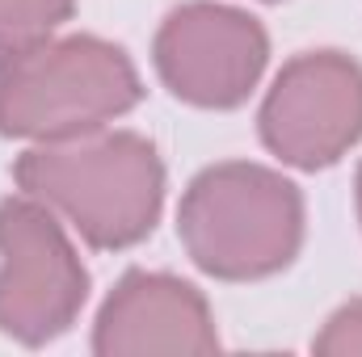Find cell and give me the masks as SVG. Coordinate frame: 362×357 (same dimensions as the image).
Instances as JSON below:
<instances>
[{
	"label": "cell",
	"mask_w": 362,
	"mask_h": 357,
	"mask_svg": "<svg viewBox=\"0 0 362 357\" xmlns=\"http://www.w3.org/2000/svg\"><path fill=\"white\" fill-rule=\"evenodd\" d=\"M13 181L97 253L144 244L165 210V160L156 143L118 126L25 147L13 160Z\"/></svg>",
	"instance_id": "obj_1"
},
{
	"label": "cell",
	"mask_w": 362,
	"mask_h": 357,
	"mask_svg": "<svg viewBox=\"0 0 362 357\" xmlns=\"http://www.w3.org/2000/svg\"><path fill=\"white\" fill-rule=\"evenodd\" d=\"M303 193L278 169L223 160L185 185L177 240L185 257L215 282H262L303 248Z\"/></svg>",
	"instance_id": "obj_2"
},
{
	"label": "cell",
	"mask_w": 362,
	"mask_h": 357,
	"mask_svg": "<svg viewBox=\"0 0 362 357\" xmlns=\"http://www.w3.org/2000/svg\"><path fill=\"white\" fill-rule=\"evenodd\" d=\"M144 101L135 59L97 34H55L0 59V135L59 143L114 126Z\"/></svg>",
	"instance_id": "obj_3"
},
{
	"label": "cell",
	"mask_w": 362,
	"mask_h": 357,
	"mask_svg": "<svg viewBox=\"0 0 362 357\" xmlns=\"http://www.w3.org/2000/svg\"><path fill=\"white\" fill-rule=\"evenodd\" d=\"M89 303V269L59 214L13 193L0 202V337L42 349L72 332Z\"/></svg>",
	"instance_id": "obj_4"
},
{
	"label": "cell",
	"mask_w": 362,
	"mask_h": 357,
	"mask_svg": "<svg viewBox=\"0 0 362 357\" xmlns=\"http://www.w3.org/2000/svg\"><path fill=\"white\" fill-rule=\"evenodd\" d=\"M257 135L299 173L333 169L362 143V63L333 47L291 55L262 97Z\"/></svg>",
	"instance_id": "obj_5"
},
{
	"label": "cell",
	"mask_w": 362,
	"mask_h": 357,
	"mask_svg": "<svg viewBox=\"0 0 362 357\" xmlns=\"http://www.w3.org/2000/svg\"><path fill=\"white\" fill-rule=\"evenodd\" d=\"M270 63L266 25L219 0H185L177 4L156 38L152 68L160 85L194 109H236L262 85Z\"/></svg>",
	"instance_id": "obj_6"
},
{
	"label": "cell",
	"mask_w": 362,
	"mask_h": 357,
	"mask_svg": "<svg viewBox=\"0 0 362 357\" xmlns=\"http://www.w3.org/2000/svg\"><path fill=\"white\" fill-rule=\"evenodd\" d=\"M219 328L206 294L177 273L127 269L93 320L97 357L215 353Z\"/></svg>",
	"instance_id": "obj_7"
},
{
	"label": "cell",
	"mask_w": 362,
	"mask_h": 357,
	"mask_svg": "<svg viewBox=\"0 0 362 357\" xmlns=\"http://www.w3.org/2000/svg\"><path fill=\"white\" fill-rule=\"evenodd\" d=\"M76 13V0H0V59L55 38Z\"/></svg>",
	"instance_id": "obj_8"
},
{
	"label": "cell",
	"mask_w": 362,
	"mask_h": 357,
	"mask_svg": "<svg viewBox=\"0 0 362 357\" xmlns=\"http://www.w3.org/2000/svg\"><path fill=\"white\" fill-rule=\"evenodd\" d=\"M312 349L325 353V357H358L362 353V298L341 303V307L325 320V328L316 332Z\"/></svg>",
	"instance_id": "obj_9"
},
{
	"label": "cell",
	"mask_w": 362,
	"mask_h": 357,
	"mask_svg": "<svg viewBox=\"0 0 362 357\" xmlns=\"http://www.w3.org/2000/svg\"><path fill=\"white\" fill-rule=\"evenodd\" d=\"M354 202H358V223H362V164H358V177H354Z\"/></svg>",
	"instance_id": "obj_10"
},
{
	"label": "cell",
	"mask_w": 362,
	"mask_h": 357,
	"mask_svg": "<svg viewBox=\"0 0 362 357\" xmlns=\"http://www.w3.org/2000/svg\"><path fill=\"white\" fill-rule=\"evenodd\" d=\"M270 4H274V0H270Z\"/></svg>",
	"instance_id": "obj_11"
}]
</instances>
